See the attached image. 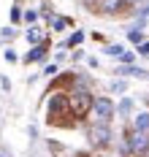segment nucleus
I'll use <instances>...</instances> for the list:
<instances>
[{"instance_id":"f257e3e1","label":"nucleus","mask_w":149,"mask_h":157,"mask_svg":"<svg viewBox=\"0 0 149 157\" xmlns=\"http://www.w3.org/2000/svg\"><path fill=\"white\" fill-rule=\"evenodd\" d=\"M68 100H71V111H73V117H87L90 111H92V103H95V98L87 92V90H73V92L68 95Z\"/></svg>"},{"instance_id":"f03ea898","label":"nucleus","mask_w":149,"mask_h":157,"mask_svg":"<svg viewBox=\"0 0 149 157\" xmlns=\"http://www.w3.org/2000/svg\"><path fill=\"white\" fill-rule=\"evenodd\" d=\"M68 114H73L68 95H60V92L52 95L49 98V122H54V117H68Z\"/></svg>"},{"instance_id":"7ed1b4c3","label":"nucleus","mask_w":149,"mask_h":157,"mask_svg":"<svg viewBox=\"0 0 149 157\" xmlns=\"http://www.w3.org/2000/svg\"><path fill=\"white\" fill-rule=\"evenodd\" d=\"M128 149H130L133 155H144V152H149V133L133 127V133L128 136Z\"/></svg>"},{"instance_id":"20e7f679","label":"nucleus","mask_w":149,"mask_h":157,"mask_svg":"<svg viewBox=\"0 0 149 157\" xmlns=\"http://www.w3.org/2000/svg\"><path fill=\"white\" fill-rule=\"evenodd\" d=\"M114 103L109 100V98H95V103H92V114H95V119L98 122H109L111 117H114Z\"/></svg>"},{"instance_id":"39448f33","label":"nucleus","mask_w":149,"mask_h":157,"mask_svg":"<svg viewBox=\"0 0 149 157\" xmlns=\"http://www.w3.org/2000/svg\"><path fill=\"white\" fill-rule=\"evenodd\" d=\"M90 141L95 144V146H106V144L111 141V127H109V122H98V125L90 127Z\"/></svg>"},{"instance_id":"423d86ee","label":"nucleus","mask_w":149,"mask_h":157,"mask_svg":"<svg viewBox=\"0 0 149 157\" xmlns=\"http://www.w3.org/2000/svg\"><path fill=\"white\" fill-rule=\"evenodd\" d=\"M125 0H98V11L100 14H119V11H125Z\"/></svg>"},{"instance_id":"0eeeda50","label":"nucleus","mask_w":149,"mask_h":157,"mask_svg":"<svg viewBox=\"0 0 149 157\" xmlns=\"http://www.w3.org/2000/svg\"><path fill=\"white\" fill-rule=\"evenodd\" d=\"M117 73H119V76H136V78H147L149 76V71H144V68H133V65L117 68Z\"/></svg>"},{"instance_id":"6e6552de","label":"nucleus","mask_w":149,"mask_h":157,"mask_svg":"<svg viewBox=\"0 0 149 157\" xmlns=\"http://www.w3.org/2000/svg\"><path fill=\"white\" fill-rule=\"evenodd\" d=\"M44 57H46V44H35L25 60H27V63H38V60H44Z\"/></svg>"},{"instance_id":"1a4fd4ad","label":"nucleus","mask_w":149,"mask_h":157,"mask_svg":"<svg viewBox=\"0 0 149 157\" xmlns=\"http://www.w3.org/2000/svg\"><path fill=\"white\" fill-rule=\"evenodd\" d=\"M133 127H136V130H144V133H149V111L136 114V117H133Z\"/></svg>"},{"instance_id":"9d476101","label":"nucleus","mask_w":149,"mask_h":157,"mask_svg":"<svg viewBox=\"0 0 149 157\" xmlns=\"http://www.w3.org/2000/svg\"><path fill=\"white\" fill-rule=\"evenodd\" d=\"M128 38H130L133 44H144V33H141V27H133V30L128 33Z\"/></svg>"},{"instance_id":"9b49d317","label":"nucleus","mask_w":149,"mask_h":157,"mask_svg":"<svg viewBox=\"0 0 149 157\" xmlns=\"http://www.w3.org/2000/svg\"><path fill=\"white\" fill-rule=\"evenodd\" d=\"M27 41H30V44H41V30H38V27H30V30H27Z\"/></svg>"},{"instance_id":"f8f14e48","label":"nucleus","mask_w":149,"mask_h":157,"mask_svg":"<svg viewBox=\"0 0 149 157\" xmlns=\"http://www.w3.org/2000/svg\"><path fill=\"white\" fill-rule=\"evenodd\" d=\"M130 109H133V100H128V98H125V100L117 106V111H119L122 117H128V114H130Z\"/></svg>"},{"instance_id":"ddd939ff","label":"nucleus","mask_w":149,"mask_h":157,"mask_svg":"<svg viewBox=\"0 0 149 157\" xmlns=\"http://www.w3.org/2000/svg\"><path fill=\"white\" fill-rule=\"evenodd\" d=\"M82 41H84V33H82V30H76L71 38H68V46H79Z\"/></svg>"},{"instance_id":"4468645a","label":"nucleus","mask_w":149,"mask_h":157,"mask_svg":"<svg viewBox=\"0 0 149 157\" xmlns=\"http://www.w3.org/2000/svg\"><path fill=\"white\" fill-rule=\"evenodd\" d=\"M68 25H71V19H65V16H57V19L52 22V27H54V30H63V27H68Z\"/></svg>"},{"instance_id":"2eb2a0df","label":"nucleus","mask_w":149,"mask_h":157,"mask_svg":"<svg viewBox=\"0 0 149 157\" xmlns=\"http://www.w3.org/2000/svg\"><path fill=\"white\" fill-rule=\"evenodd\" d=\"M106 54H111V57H122V54H125V49L119 46V44H114V46L106 49Z\"/></svg>"},{"instance_id":"dca6fc26","label":"nucleus","mask_w":149,"mask_h":157,"mask_svg":"<svg viewBox=\"0 0 149 157\" xmlns=\"http://www.w3.org/2000/svg\"><path fill=\"white\" fill-rule=\"evenodd\" d=\"M111 90H114V92H125V90H128V84H125L122 78H117V81H111Z\"/></svg>"},{"instance_id":"f3484780","label":"nucleus","mask_w":149,"mask_h":157,"mask_svg":"<svg viewBox=\"0 0 149 157\" xmlns=\"http://www.w3.org/2000/svg\"><path fill=\"white\" fill-rule=\"evenodd\" d=\"M138 54H141V57H149V41L138 44Z\"/></svg>"},{"instance_id":"a211bd4d","label":"nucleus","mask_w":149,"mask_h":157,"mask_svg":"<svg viewBox=\"0 0 149 157\" xmlns=\"http://www.w3.org/2000/svg\"><path fill=\"white\" fill-rule=\"evenodd\" d=\"M22 19H25V22H35V19H38V14H35V11H25V14H22Z\"/></svg>"},{"instance_id":"6ab92c4d","label":"nucleus","mask_w":149,"mask_h":157,"mask_svg":"<svg viewBox=\"0 0 149 157\" xmlns=\"http://www.w3.org/2000/svg\"><path fill=\"white\" fill-rule=\"evenodd\" d=\"M6 63H17V52H14V49L6 52Z\"/></svg>"},{"instance_id":"aec40b11","label":"nucleus","mask_w":149,"mask_h":157,"mask_svg":"<svg viewBox=\"0 0 149 157\" xmlns=\"http://www.w3.org/2000/svg\"><path fill=\"white\" fill-rule=\"evenodd\" d=\"M22 19V11L19 8H11V22H19Z\"/></svg>"},{"instance_id":"412c9836","label":"nucleus","mask_w":149,"mask_h":157,"mask_svg":"<svg viewBox=\"0 0 149 157\" xmlns=\"http://www.w3.org/2000/svg\"><path fill=\"white\" fill-rule=\"evenodd\" d=\"M44 73H46V76H54V73H57V65H46Z\"/></svg>"},{"instance_id":"4be33fe9","label":"nucleus","mask_w":149,"mask_h":157,"mask_svg":"<svg viewBox=\"0 0 149 157\" xmlns=\"http://www.w3.org/2000/svg\"><path fill=\"white\" fill-rule=\"evenodd\" d=\"M0 35H3V38H14V35H17V30H11V27H6V30L0 33Z\"/></svg>"},{"instance_id":"5701e85b","label":"nucleus","mask_w":149,"mask_h":157,"mask_svg":"<svg viewBox=\"0 0 149 157\" xmlns=\"http://www.w3.org/2000/svg\"><path fill=\"white\" fill-rule=\"evenodd\" d=\"M122 63H125V65L133 63V54H130V52H125V54H122Z\"/></svg>"},{"instance_id":"b1692460","label":"nucleus","mask_w":149,"mask_h":157,"mask_svg":"<svg viewBox=\"0 0 149 157\" xmlns=\"http://www.w3.org/2000/svg\"><path fill=\"white\" fill-rule=\"evenodd\" d=\"M125 3H128V6H130V3H141V0H125Z\"/></svg>"},{"instance_id":"393cba45","label":"nucleus","mask_w":149,"mask_h":157,"mask_svg":"<svg viewBox=\"0 0 149 157\" xmlns=\"http://www.w3.org/2000/svg\"><path fill=\"white\" fill-rule=\"evenodd\" d=\"M0 157H3V155H0Z\"/></svg>"}]
</instances>
